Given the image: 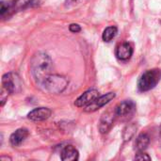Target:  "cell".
Wrapping results in <instances>:
<instances>
[{
  "label": "cell",
  "instance_id": "2e32d148",
  "mask_svg": "<svg viewBox=\"0 0 161 161\" xmlns=\"http://www.w3.org/2000/svg\"><path fill=\"white\" fill-rule=\"evenodd\" d=\"M69 29H70V31L73 32V33H77V32H79V31L81 30V27H80V25H77V24H72V25H70Z\"/></svg>",
  "mask_w": 161,
  "mask_h": 161
},
{
  "label": "cell",
  "instance_id": "9a60e30c",
  "mask_svg": "<svg viewBox=\"0 0 161 161\" xmlns=\"http://www.w3.org/2000/svg\"><path fill=\"white\" fill-rule=\"evenodd\" d=\"M135 158L138 159V160H151V158L147 154L142 153V152H139V154L136 156Z\"/></svg>",
  "mask_w": 161,
  "mask_h": 161
},
{
  "label": "cell",
  "instance_id": "ba28073f",
  "mask_svg": "<svg viewBox=\"0 0 161 161\" xmlns=\"http://www.w3.org/2000/svg\"><path fill=\"white\" fill-rule=\"evenodd\" d=\"M52 114V111L47 108H38L31 110L27 114V118L33 122H42L47 120Z\"/></svg>",
  "mask_w": 161,
  "mask_h": 161
},
{
  "label": "cell",
  "instance_id": "5b68a950",
  "mask_svg": "<svg viewBox=\"0 0 161 161\" xmlns=\"http://www.w3.org/2000/svg\"><path fill=\"white\" fill-rule=\"evenodd\" d=\"M136 110V104L132 100H125L124 102L117 105L114 109V114L118 117H128L131 116Z\"/></svg>",
  "mask_w": 161,
  "mask_h": 161
},
{
  "label": "cell",
  "instance_id": "30bf717a",
  "mask_svg": "<svg viewBox=\"0 0 161 161\" xmlns=\"http://www.w3.org/2000/svg\"><path fill=\"white\" fill-rule=\"evenodd\" d=\"M28 136V131L25 128H19L15 132H13L9 138V142L12 146H19L21 145L25 140Z\"/></svg>",
  "mask_w": 161,
  "mask_h": 161
},
{
  "label": "cell",
  "instance_id": "52a82bcc",
  "mask_svg": "<svg viewBox=\"0 0 161 161\" xmlns=\"http://www.w3.org/2000/svg\"><path fill=\"white\" fill-rule=\"evenodd\" d=\"M114 97H115V93L114 92H108V93H107L105 95L98 96L91 105H89L88 107L85 108V111H87V112L96 111L100 108H102L105 105H107L108 103H109Z\"/></svg>",
  "mask_w": 161,
  "mask_h": 161
},
{
  "label": "cell",
  "instance_id": "3957f363",
  "mask_svg": "<svg viewBox=\"0 0 161 161\" xmlns=\"http://www.w3.org/2000/svg\"><path fill=\"white\" fill-rule=\"evenodd\" d=\"M40 85L49 92L60 93L68 86V80L59 75H49L40 83Z\"/></svg>",
  "mask_w": 161,
  "mask_h": 161
},
{
  "label": "cell",
  "instance_id": "7c38bea8",
  "mask_svg": "<svg viewBox=\"0 0 161 161\" xmlns=\"http://www.w3.org/2000/svg\"><path fill=\"white\" fill-rule=\"evenodd\" d=\"M149 143H150L149 136L145 133H142L137 138L136 142H135V146H136V149L138 152H143L148 147Z\"/></svg>",
  "mask_w": 161,
  "mask_h": 161
},
{
  "label": "cell",
  "instance_id": "9c48e42d",
  "mask_svg": "<svg viewBox=\"0 0 161 161\" xmlns=\"http://www.w3.org/2000/svg\"><path fill=\"white\" fill-rule=\"evenodd\" d=\"M115 54L118 59L123 61L128 60L133 55V47L128 42H123L117 46Z\"/></svg>",
  "mask_w": 161,
  "mask_h": 161
},
{
  "label": "cell",
  "instance_id": "6da1fadb",
  "mask_svg": "<svg viewBox=\"0 0 161 161\" xmlns=\"http://www.w3.org/2000/svg\"><path fill=\"white\" fill-rule=\"evenodd\" d=\"M30 67L34 78L40 84L45 77L51 75L53 62L47 54L40 52L32 58Z\"/></svg>",
  "mask_w": 161,
  "mask_h": 161
},
{
  "label": "cell",
  "instance_id": "8992f818",
  "mask_svg": "<svg viewBox=\"0 0 161 161\" xmlns=\"http://www.w3.org/2000/svg\"><path fill=\"white\" fill-rule=\"evenodd\" d=\"M99 96V92L95 89L89 90L81 94L75 102V105L78 108H86L91 105Z\"/></svg>",
  "mask_w": 161,
  "mask_h": 161
},
{
  "label": "cell",
  "instance_id": "8fae6325",
  "mask_svg": "<svg viewBox=\"0 0 161 161\" xmlns=\"http://www.w3.org/2000/svg\"><path fill=\"white\" fill-rule=\"evenodd\" d=\"M78 151L73 145L65 146L60 154V158L63 161H75L78 159Z\"/></svg>",
  "mask_w": 161,
  "mask_h": 161
},
{
  "label": "cell",
  "instance_id": "277c9868",
  "mask_svg": "<svg viewBox=\"0 0 161 161\" xmlns=\"http://www.w3.org/2000/svg\"><path fill=\"white\" fill-rule=\"evenodd\" d=\"M3 88L8 92L9 94L16 93L20 91V80L17 75L13 73H8L2 77Z\"/></svg>",
  "mask_w": 161,
  "mask_h": 161
},
{
  "label": "cell",
  "instance_id": "5bb4252c",
  "mask_svg": "<svg viewBox=\"0 0 161 161\" xmlns=\"http://www.w3.org/2000/svg\"><path fill=\"white\" fill-rule=\"evenodd\" d=\"M117 32H118V28L114 25H111V26H108L107 27L104 32H103V35H102V38L105 42H110L112 39L115 38V36L117 35Z\"/></svg>",
  "mask_w": 161,
  "mask_h": 161
},
{
  "label": "cell",
  "instance_id": "ac0fdd59",
  "mask_svg": "<svg viewBox=\"0 0 161 161\" xmlns=\"http://www.w3.org/2000/svg\"><path fill=\"white\" fill-rule=\"evenodd\" d=\"M160 136H161V126H160Z\"/></svg>",
  "mask_w": 161,
  "mask_h": 161
},
{
  "label": "cell",
  "instance_id": "7a4b0ae2",
  "mask_svg": "<svg viewBox=\"0 0 161 161\" xmlns=\"http://www.w3.org/2000/svg\"><path fill=\"white\" fill-rule=\"evenodd\" d=\"M161 79L160 69H152L144 72L138 81V89L144 92L154 89Z\"/></svg>",
  "mask_w": 161,
  "mask_h": 161
},
{
  "label": "cell",
  "instance_id": "e0dca14e",
  "mask_svg": "<svg viewBox=\"0 0 161 161\" xmlns=\"http://www.w3.org/2000/svg\"><path fill=\"white\" fill-rule=\"evenodd\" d=\"M74 1H76V0H67V2H74Z\"/></svg>",
  "mask_w": 161,
  "mask_h": 161
},
{
  "label": "cell",
  "instance_id": "4fadbf2b",
  "mask_svg": "<svg viewBox=\"0 0 161 161\" xmlns=\"http://www.w3.org/2000/svg\"><path fill=\"white\" fill-rule=\"evenodd\" d=\"M112 124H113V116L112 115L105 114L104 117L102 118L101 123H100V125H99L100 132L103 133V134L108 132V130L110 129Z\"/></svg>",
  "mask_w": 161,
  "mask_h": 161
}]
</instances>
